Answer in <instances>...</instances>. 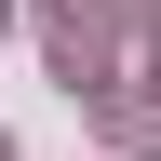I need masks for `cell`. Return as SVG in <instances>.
Masks as SVG:
<instances>
[{"label":"cell","instance_id":"6da1fadb","mask_svg":"<svg viewBox=\"0 0 161 161\" xmlns=\"http://www.w3.org/2000/svg\"><path fill=\"white\" fill-rule=\"evenodd\" d=\"M94 121H108V148H121V161L161 148V94H121V80H108V94H94Z\"/></svg>","mask_w":161,"mask_h":161},{"label":"cell","instance_id":"277c9868","mask_svg":"<svg viewBox=\"0 0 161 161\" xmlns=\"http://www.w3.org/2000/svg\"><path fill=\"white\" fill-rule=\"evenodd\" d=\"M0 27H14V0H0Z\"/></svg>","mask_w":161,"mask_h":161},{"label":"cell","instance_id":"8992f818","mask_svg":"<svg viewBox=\"0 0 161 161\" xmlns=\"http://www.w3.org/2000/svg\"><path fill=\"white\" fill-rule=\"evenodd\" d=\"M148 27H161V0H148Z\"/></svg>","mask_w":161,"mask_h":161},{"label":"cell","instance_id":"5b68a950","mask_svg":"<svg viewBox=\"0 0 161 161\" xmlns=\"http://www.w3.org/2000/svg\"><path fill=\"white\" fill-rule=\"evenodd\" d=\"M0 161H14V134H0Z\"/></svg>","mask_w":161,"mask_h":161},{"label":"cell","instance_id":"7a4b0ae2","mask_svg":"<svg viewBox=\"0 0 161 161\" xmlns=\"http://www.w3.org/2000/svg\"><path fill=\"white\" fill-rule=\"evenodd\" d=\"M40 14H54V27H108L121 0H40Z\"/></svg>","mask_w":161,"mask_h":161},{"label":"cell","instance_id":"3957f363","mask_svg":"<svg viewBox=\"0 0 161 161\" xmlns=\"http://www.w3.org/2000/svg\"><path fill=\"white\" fill-rule=\"evenodd\" d=\"M148 67H161V27H148Z\"/></svg>","mask_w":161,"mask_h":161}]
</instances>
